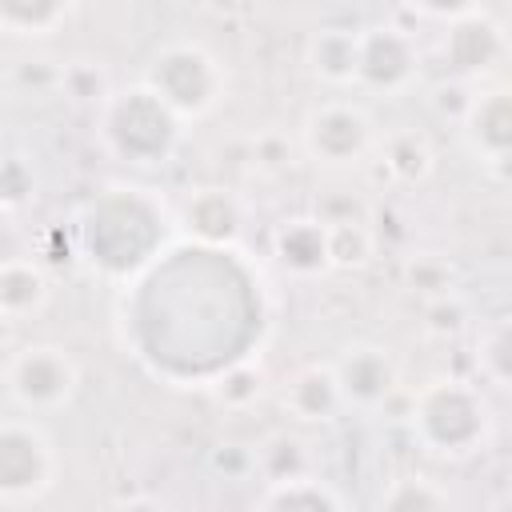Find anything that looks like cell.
I'll return each mask as SVG.
<instances>
[{
	"label": "cell",
	"mask_w": 512,
	"mask_h": 512,
	"mask_svg": "<svg viewBox=\"0 0 512 512\" xmlns=\"http://www.w3.org/2000/svg\"><path fill=\"white\" fill-rule=\"evenodd\" d=\"M304 144L320 164H352L372 144V124L356 104H324L304 120Z\"/></svg>",
	"instance_id": "obj_8"
},
{
	"label": "cell",
	"mask_w": 512,
	"mask_h": 512,
	"mask_svg": "<svg viewBox=\"0 0 512 512\" xmlns=\"http://www.w3.org/2000/svg\"><path fill=\"white\" fill-rule=\"evenodd\" d=\"M340 400H344V392H340L336 368H320V364L296 372V376L288 380V388H284V404H288L300 420H328Z\"/></svg>",
	"instance_id": "obj_15"
},
{
	"label": "cell",
	"mask_w": 512,
	"mask_h": 512,
	"mask_svg": "<svg viewBox=\"0 0 512 512\" xmlns=\"http://www.w3.org/2000/svg\"><path fill=\"white\" fill-rule=\"evenodd\" d=\"M480 364H484V372L492 376V380H500V384H508L512 388V316H504V320H496L484 336H480Z\"/></svg>",
	"instance_id": "obj_20"
},
{
	"label": "cell",
	"mask_w": 512,
	"mask_h": 512,
	"mask_svg": "<svg viewBox=\"0 0 512 512\" xmlns=\"http://www.w3.org/2000/svg\"><path fill=\"white\" fill-rule=\"evenodd\" d=\"M76 388V364L64 348L28 344L8 360V392L24 408H56Z\"/></svg>",
	"instance_id": "obj_7"
},
{
	"label": "cell",
	"mask_w": 512,
	"mask_h": 512,
	"mask_svg": "<svg viewBox=\"0 0 512 512\" xmlns=\"http://www.w3.org/2000/svg\"><path fill=\"white\" fill-rule=\"evenodd\" d=\"M412 428L432 452H468L484 440L488 412L472 384L436 380L412 404Z\"/></svg>",
	"instance_id": "obj_4"
},
{
	"label": "cell",
	"mask_w": 512,
	"mask_h": 512,
	"mask_svg": "<svg viewBox=\"0 0 512 512\" xmlns=\"http://www.w3.org/2000/svg\"><path fill=\"white\" fill-rule=\"evenodd\" d=\"M68 8L72 0H0V24L12 36H48Z\"/></svg>",
	"instance_id": "obj_18"
},
{
	"label": "cell",
	"mask_w": 512,
	"mask_h": 512,
	"mask_svg": "<svg viewBox=\"0 0 512 512\" xmlns=\"http://www.w3.org/2000/svg\"><path fill=\"white\" fill-rule=\"evenodd\" d=\"M416 72V44L408 32L400 28H368L360 32V64H356V80H364L368 88H404Z\"/></svg>",
	"instance_id": "obj_9"
},
{
	"label": "cell",
	"mask_w": 512,
	"mask_h": 512,
	"mask_svg": "<svg viewBox=\"0 0 512 512\" xmlns=\"http://www.w3.org/2000/svg\"><path fill=\"white\" fill-rule=\"evenodd\" d=\"M428 316H432V320H428L432 332H456V328L464 324V308H460V304H448V300H440Z\"/></svg>",
	"instance_id": "obj_27"
},
{
	"label": "cell",
	"mask_w": 512,
	"mask_h": 512,
	"mask_svg": "<svg viewBox=\"0 0 512 512\" xmlns=\"http://www.w3.org/2000/svg\"><path fill=\"white\" fill-rule=\"evenodd\" d=\"M336 380H340L344 400H352V404H380L392 392V384H396V368H392L384 348L356 344V348H348L340 356Z\"/></svg>",
	"instance_id": "obj_11"
},
{
	"label": "cell",
	"mask_w": 512,
	"mask_h": 512,
	"mask_svg": "<svg viewBox=\"0 0 512 512\" xmlns=\"http://www.w3.org/2000/svg\"><path fill=\"white\" fill-rule=\"evenodd\" d=\"M104 136L128 164H164L180 140V112L148 84H136L108 100Z\"/></svg>",
	"instance_id": "obj_3"
},
{
	"label": "cell",
	"mask_w": 512,
	"mask_h": 512,
	"mask_svg": "<svg viewBox=\"0 0 512 512\" xmlns=\"http://www.w3.org/2000/svg\"><path fill=\"white\" fill-rule=\"evenodd\" d=\"M468 136L476 152L492 160H512V88L468 100Z\"/></svg>",
	"instance_id": "obj_13"
},
{
	"label": "cell",
	"mask_w": 512,
	"mask_h": 512,
	"mask_svg": "<svg viewBox=\"0 0 512 512\" xmlns=\"http://www.w3.org/2000/svg\"><path fill=\"white\" fill-rule=\"evenodd\" d=\"M504 52V36L500 28L480 16V12H464L452 20L448 36H444V60L452 72L460 76H476V72H488Z\"/></svg>",
	"instance_id": "obj_10"
},
{
	"label": "cell",
	"mask_w": 512,
	"mask_h": 512,
	"mask_svg": "<svg viewBox=\"0 0 512 512\" xmlns=\"http://www.w3.org/2000/svg\"><path fill=\"white\" fill-rule=\"evenodd\" d=\"M144 84L152 92H160L180 116H204L224 88V72L220 64L196 48V44H168L152 56Z\"/></svg>",
	"instance_id": "obj_5"
},
{
	"label": "cell",
	"mask_w": 512,
	"mask_h": 512,
	"mask_svg": "<svg viewBox=\"0 0 512 512\" xmlns=\"http://www.w3.org/2000/svg\"><path fill=\"white\" fill-rule=\"evenodd\" d=\"M408 4L428 16H464L472 8V0H408Z\"/></svg>",
	"instance_id": "obj_28"
},
{
	"label": "cell",
	"mask_w": 512,
	"mask_h": 512,
	"mask_svg": "<svg viewBox=\"0 0 512 512\" xmlns=\"http://www.w3.org/2000/svg\"><path fill=\"white\" fill-rule=\"evenodd\" d=\"M216 392H220L224 404H248V400L260 392V368H252V360L232 364V368L216 380Z\"/></svg>",
	"instance_id": "obj_23"
},
{
	"label": "cell",
	"mask_w": 512,
	"mask_h": 512,
	"mask_svg": "<svg viewBox=\"0 0 512 512\" xmlns=\"http://www.w3.org/2000/svg\"><path fill=\"white\" fill-rule=\"evenodd\" d=\"M328 248H332V264H364L368 256V232L364 220H348V224H328Z\"/></svg>",
	"instance_id": "obj_22"
},
{
	"label": "cell",
	"mask_w": 512,
	"mask_h": 512,
	"mask_svg": "<svg viewBox=\"0 0 512 512\" xmlns=\"http://www.w3.org/2000/svg\"><path fill=\"white\" fill-rule=\"evenodd\" d=\"M356 64H360V36H352L344 28H328L312 40V68L324 80H332V84L356 80Z\"/></svg>",
	"instance_id": "obj_17"
},
{
	"label": "cell",
	"mask_w": 512,
	"mask_h": 512,
	"mask_svg": "<svg viewBox=\"0 0 512 512\" xmlns=\"http://www.w3.org/2000/svg\"><path fill=\"white\" fill-rule=\"evenodd\" d=\"M48 300V280L32 260L8 256L0 264V312L8 320H20L28 312H36Z\"/></svg>",
	"instance_id": "obj_16"
},
{
	"label": "cell",
	"mask_w": 512,
	"mask_h": 512,
	"mask_svg": "<svg viewBox=\"0 0 512 512\" xmlns=\"http://www.w3.org/2000/svg\"><path fill=\"white\" fill-rule=\"evenodd\" d=\"M124 324L136 356L156 376L172 384H216L260 344V276L228 244H176L132 284Z\"/></svg>",
	"instance_id": "obj_1"
},
{
	"label": "cell",
	"mask_w": 512,
	"mask_h": 512,
	"mask_svg": "<svg viewBox=\"0 0 512 512\" xmlns=\"http://www.w3.org/2000/svg\"><path fill=\"white\" fill-rule=\"evenodd\" d=\"M56 472L52 440L40 424L28 420H4L0 428V500H36Z\"/></svg>",
	"instance_id": "obj_6"
},
{
	"label": "cell",
	"mask_w": 512,
	"mask_h": 512,
	"mask_svg": "<svg viewBox=\"0 0 512 512\" xmlns=\"http://www.w3.org/2000/svg\"><path fill=\"white\" fill-rule=\"evenodd\" d=\"M0 192H4V204L16 208L28 192H32V168L20 160V156H8L4 160V172H0Z\"/></svg>",
	"instance_id": "obj_26"
},
{
	"label": "cell",
	"mask_w": 512,
	"mask_h": 512,
	"mask_svg": "<svg viewBox=\"0 0 512 512\" xmlns=\"http://www.w3.org/2000/svg\"><path fill=\"white\" fill-rule=\"evenodd\" d=\"M184 228L200 244H232L240 232V204L224 188H200L184 200Z\"/></svg>",
	"instance_id": "obj_12"
},
{
	"label": "cell",
	"mask_w": 512,
	"mask_h": 512,
	"mask_svg": "<svg viewBox=\"0 0 512 512\" xmlns=\"http://www.w3.org/2000/svg\"><path fill=\"white\" fill-rule=\"evenodd\" d=\"M344 500L336 496V492H328L324 484H316V480H304V476H292V480H272V488L260 496V508H312V512H320V508H340Z\"/></svg>",
	"instance_id": "obj_19"
},
{
	"label": "cell",
	"mask_w": 512,
	"mask_h": 512,
	"mask_svg": "<svg viewBox=\"0 0 512 512\" xmlns=\"http://www.w3.org/2000/svg\"><path fill=\"white\" fill-rule=\"evenodd\" d=\"M168 240V212L148 188H108L80 220L84 256L108 276H140Z\"/></svg>",
	"instance_id": "obj_2"
},
{
	"label": "cell",
	"mask_w": 512,
	"mask_h": 512,
	"mask_svg": "<svg viewBox=\"0 0 512 512\" xmlns=\"http://www.w3.org/2000/svg\"><path fill=\"white\" fill-rule=\"evenodd\" d=\"M388 168L400 180H424L428 168H432V152H428L424 136H416V132L392 136V144H388Z\"/></svg>",
	"instance_id": "obj_21"
},
{
	"label": "cell",
	"mask_w": 512,
	"mask_h": 512,
	"mask_svg": "<svg viewBox=\"0 0 512 512\" xmlns=\"http://www.w3.org/2000/svg\"><path fill=\"white\" fill-rule=\"evenodd\" d=\"M260 460H264V468H268L272 480H292V476L304 472V452H300V444L288 440V436H276V440L260 452Z\"/></svg>",
	"instance_id": "obj_24"
},
{
	"label": "cell",
	"mask_w": 512,
	"mask_h": 512,
	"mask_svg": "<svg viewBox=\"0 0 512 512\" xmlns=\"http://www.w3.org/2000/svg\"><path fill=\"white\" fill-rule=\"evenodd\" d=\"M276 256L288 272L312 276L320 268L332 264V248H328V224L324 220H292L276 232Z\"/></svg>",
	"instance_id": "obj_14"
},
{
	"label": "cell",
	"mask_w": 512,
	"mask_h": 512,
	"mask_svg": "<svg viewBox=\"0 0 512 512\" xmlns=\"http://www.w3.org/2000/svg\"><path fill=\"white\" fill-rule=\"evenodd\" d=\"M380 504L384 508H444L448 504V492L428 488V480H400Z\"/></svg>",
	"instance_id": "obj_25"
}]
</instances>
